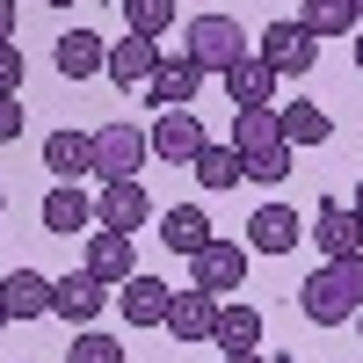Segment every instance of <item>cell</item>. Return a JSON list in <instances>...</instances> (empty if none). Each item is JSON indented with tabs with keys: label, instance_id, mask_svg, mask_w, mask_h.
<instances>
[{
	"label": "cell",
	"instance_id": "obj_1",
	"mask_svg": "<svg viewBox=\"0 0 363 363\" xmlns=\"http://www.w3.org/2000/svg\"><path fill=\"white\" fill-rule=\"evenodd\" d=\"M298 306H306L313 327H349L363 313V255L349 262H320L306 284H298Z\"/></svg>",
	"mask_w": 363,
	"mask_h": 363
},
{
	"label": "cell",
	"instance_id": "obj_2",
	"mask_svg": "<svg viewBox=\"0 0 363 363\" xmlns=\"http://www.w3.org/2000/svg\"><path fill=\"white\" fill-rule=\"evenodd\" d=\"M145 153H153V131H138V124H102L95 131V174L102 182H131L145 167Z\"/></svg>",
	"mask_w": 363,
	"mask_h": 363
},
{
	"label": "cell",
	"instance_id": "obj_3",
	"mask_svg": "<svg viewBox=\"0 0 363 363\" xmlns=\"http://www.w3.org/2000/svg\"><path fill=\"white\" fill-rule=\"evenodd\" d=\"M240 51H247V29H240L233 15H196L189 22V58H196L203 73H225Z\"/></svg>",
	"mask_w": 363,
	"mask_h": 363
},
{
	"label": "cell",
	"instance_id": "obj_4",
	"mask_svg": "<svg viewBox=\"0 0 363 363\" xmlns=\"http://www.w3.org/2000/svg\"><path fill=\"white\" fill-rule=\"evenodd\" d=\"M218 306H225V298L218 291H174V306H167V335L182 342V349H196V342H211V335H218Z\"/></svg>",
	"mask_w": 363,
	"mask_h": 363
},
{
	"label": "cell",
	"instance_id": "obj_5",
	"mask_svg": "<svg viewBox=\"0 0 363 363\" xmlns=\"http://www.w3.org/2000/svg\"><path fill=\"white\" fill-rule=\"evenodd\" d=\"M255 51H262V58H269L277 73H313V58H320V37H313V29L291 15V22H269Z\"/></svg>",
	"mask_w": 363,
	"mask_h": 363
},
{
	"label": "cell",
	"instance_id": "obj_6",
	"mask_svg": "<svg viewBox=\"0 0 363 363\" xmlns=\"http://www.w3.org/2000/svg\"><path fill=\"white\" fill-rule=\"evenodd\" d=\"M196 262V291H240V284H247V247H240V240H218V233H211V247H196L189 255Z\"/></svg>",
	"mask_w": 363,
	"mask_h": 363
},
{
	"label": "cell",
	"instance_id": "obj_7",
	"mask_svg": "<svg viewBox=\"0 0 363 363\" xmlns=\"http://www.w3.org/2000/svg\"><path fill=\"white\" fill-rule=\"evenodd\" d=\"M145 95H153V109H196V95H203V66H196L189 51H182V58H160L153 80H145Z\"/></svg>",
	"mask_w": 363,
	"mask_h": 363
},
{
	"label": "cell",
	"instance_id": "obj_8",
	"mask_svg": "<svg viewBox=\"0 0 363 363\" xmlns=\"http://www.w3.org/2000/svg\"><path fill=\"white\" fill-rule=\"evenodd\" d=\"M218 80H225V95H233V109H262L269 95H277V80H284V73L269 66L262 51H240V58H233V66H225Z\"/></svg>",
	"mask_w": 363,
	"mask_h": 363
},
{
	"label": "cell",
	"instance_id": "obj_9",
	"mask_svg": "<svg viewBox=\"0 0 363 363\" xmlns=\"http://www.w3.org/2000/svg\"><path fill=\"white\" fill-rule=\"evenodd\" d=\"M102 306H109V284L95 277V269H80V277H58V284H51V313L73 320V327L102 320Z\"/></svg>",
	"mask_w": 363,
	"mask_h": 363
},
{
	"label": "cell",
	"instance_id": "obj_10",
	"mask_svg": "<svg viewBox=\"0 0 363 363\" xmlns=\"http://www.w3.org/2000/svg\"><path fill=\"white\" fill-rule=\"evenodd\" d=\"M203 145H211V138H203V124H196V109H160V116H153V153H160V160L189 167Z\"/></svg>",
	"mask_w": 363,
	"mask_h": 363
},
{
	"label": "cell",
	"instance_id": "obj_11",
	"mask_svg": "<svg viewBox=\"0 0 363 363\" xmlns=\"http://www.w3.org/2000/svg\"><path fill=\"white\" fill-rule=\"evenodd\" d=\"M37 218H44V233L73 240V233H87V225H95V196H87L80 182H58V189L37 203Z\"/></svg>",
	"mask_w": 363,
	"mask_h": 363
},
{
	"label": "cell",
	"instance_id": "obj_12",
	"mask_svg": "<svg viewBox=\"0 0 363 363\" xmlns=\"http://www.w3.org/2000/svg\"><path fill=\"white\" fill-rule=\"evenodd\" d=\"M313 240H320L327 262H349V255H363V218L349 203H320L313 211Z\"/></svg>",
	"mask_w": 363,
	"mask_h": 363
},
{
	"label": "cell",
	"instance_id": "obj_13",
	"mask_svg": "<svg viewBox=\"0 0 363 363\" xmlns=\"http://www.w3.org/2000/svg\"><path fill=\"white\" fill-rule=\"evenodd\" d=\"M167 306H174V284H160V277L116 284V313H124L131 327H167Z\"/></svg>",
	"mask_w": 363,
	"mask_h": 363
},
{
	"label": "cell",
	"instance_id": "obj_14",
	"mask_svg": "<svg viewBox=\"0 0 363 363\" xmlns=\"http://www.w3.org/2000/svg\"><path fill=\"white\" fill-rule=\"evenodd\" d=\"M145 218H153V203H145L138 182H102V196H95V225H109V233H138Z\"/></svg>",
	"mask_w": 363,
	"mask_h": 363
},
{
	"label": "cell",
	"instance_id": "obj_15",
	"mask_svg": "<svg viewBox=\"0 0 363 363\" xmlns=\"http://www.w3.org/2000/svg\"><path fill=\"white\" fill-rule=\"evenodd\" d=\"M298 233H306V218H298L291 203H262L255 218H247V247H255V255H291Z\"/></svg>",
	"mask_w": 363,
	"mask_h": 363
},
{
	"label": "cell",
	"instance_id": "obj_16",
	"mask_svg": "<svg viewBox=\"0 0 363 363\" xmlns=\"http://www.w3.org/2000/svg\"><path fill=\"white\" fill-rule=\"evenodd\" d=\"M153 66H160V37H138V29H124V44H109V80L116 87H145L153 80Z\"/></svg>",
	"mask_w": 363,
	"mask_h": 363
},
{
	"label": "cell",
	"instance_id": "obj_17",
	"mask_svg": "<svg viewBox=\"0 0 363 363\" xmlns=\"http://www.w3.org/2000/svg\"><path fill=\"white\" fill-rule=\"evenodd\" d=\"M87 269H95L102 284H131L138 277V262H131V233H87Z\"/></svg>",
	"mask_w": 363,
	"mask_h": 363
},
{
	"label": "cell",
	"instance_id": "obj_18",
	"mask_svg": "<svg viewBox=\"0 0 363 363\" xmlns=\"http://www.w3.org/2000/svg\"><path fill=\"white\" fill-rule=\"evenodd\" d=\"M0 306H8V320H44L51 313V277L44 269H15L0 284Z\"/></svg>",
	"mask_w": 363,
	"mask_h": 363
},
{
	"label": "cell",
	"instance_id": "obj_19",
	"mask_svg": "<svg viewBox=\"0 0 363 363\" xmlns=\"http://www.w3.org/2000/svg\"><path fill=\"white\" fill-rule=\"evenodd\" d=\"M102 66H109V44L95 29H66V37H58V73L66 80H95Z\"/></svg>",
	"mask_w": 363,
	"mask_h": 363
},
{
	"label": "cell",
	"instance_id": "obj_20",
	"mask_svg": "<svg viewBox=\"0 0 363 363\" xmlns=\"http://www.w3.org/2000/svg\"><path fill=\"white\" fill-rule=\"evenodd\" d=\"M44 167H51L58 182L95 174V138H80V131H51V138H44Z\"/></svg>",
	"mask_w": 363,
	"mask_h": 363
},
{
	"label": "cell",
	"instance_id": "obj_21",
	"mask_svg": "<svg viewBox=\"0 0 363 363\" xmlns=\"http://www.w3.org/2000/svg\"><path fill=\"white\" fill-rule=\"evenodd\" d=\"M233 145H240V153L291 145V138H284V109H269V102H262V109H240V116H233Z\"/></svg>",
	"mask_w": 363,
	"mask_h": 363
},
{
	"label": "cell",
	"instance_id": "obj_22",
	"mask_svg": "<svg viewBox=\"0 0 363 363\" xmlns=\"http://www.w3.org/2000/svg\"><path fill=\"white\" fill-rule=\"evenodd\" d=\"M211 342H218V356L225 349H255L262 342V313L247 306V298H225V306H218V335H211Z\"/></svg>",
	"mask_w": 363,
	"mask_h": 363
},
{
	"label": "cell",
	"instance_id": "obj_23",
	"mask_svg": "<svg viewBox=\"0 0 363 363\" xmlns=\"http://www.w3.org/2000/svg\"><path fill=\"white\" fill-rule=\"evenodd\" d=\"M298 22H306L320 44H327V37H356V29H363L356 0H306V15H298Z\"/></svg>",
	"mask_w": 363,
	"mask_h": 363
},
{
	"label": "cell",
	"instance_id": "obj_24",
	"mask_svg": "<svg viewBox=\"0 0 363 363\" xmlns=\"http://www.w3.org/2000/svg\"><path fill=\"white\" fill-rule=\"evenodd\" d=\"M284 138L291 145H327V138H335V116L298 95V102H284Z\"/></svg>",
	"mask_w": 363,
	"mask_h": 363
},
{
	"label": "cell",
	"instance_id": "obj_25",
	"mask_svg": "<svg viewBox=\"0 0 363 363\" xmlns=\"http://www.w3.org/2000/svg\"><path fill=\"white\" fill-rule=\"evenodd\" d=\"M189 167H196L203 189H233V182H247V160H240V145H203Z\"/></svg>",
	"mask_w": 363,
	"mask_h": 363
},
{
	"label": "cell",
	"instance_id": "obj_26",
	"mask_svg": "<svg viewBox=\"0 0 363 363\" xmlns=\"http://www.w3.org/2000/svg\"><path fill=\"white\" fill-rule=\"evenodd\" d=\"M160 240H167L174 255H196V247H211V218H203L196 203H182V211H167V218H160Z\"/></svg>",
	"mask_w": 363,
	"mask_h": 363
},
{
	"label": "cell",
	"instance_id": "obj_27",
	"mask_svg": "<svg viewBox=\"0 0 363 363\" xmlns=\"http://www.w3.org/2000/svg\"><path fill=\"white\" fill-rule=\"evenodd\" d=\"M66 363H131V356H124V342H116V335H95V327H87V335H73Z\"/></svg>",
	"mask_w": 363,
	"mask_h": 363
},
{
	"label": "cell",
	"instance_id": "obj_28",
	"mask_svg": "<svg viewBox=\"0 0 363 363\" xmlns=\"http://www.w3.org/2000/svg\"><path fill=\"white\" fill-rule=\"evenodd\" d=\"M124 22L138 29V37H160V29L174 22V0H124Z\"/></svg>",
	"mask_w": 363,
	"mask_h": 363
},
{
	"label": "cell",
	"instance_id": "obj_29",
	"mask_svg": "<svg viewBox=\"0 0 363 363\" xmlns=\"http://www.w3.org/2000/svg\"><path fill=\"white\" fill-rule=\"evenodd\" d=\"M291 153H298V145H262V153H240V160H247V182H284V174H291Z\"/></svg>",
	"mask_w": 363,
	"mask_h": 363
},
{
	"label": "cell",
	"instance_id": "obj_30",
	"mask_svg": "<svg viewBox=\"0 0 363 363\" xmlns=\"http://www.w3.org/2000/svg\"><path fill=\"white\" fill-rule=\"evenodd\" d=\"M0 95H22V51H15V37L0 44Z\"/></svg>",
	"mask_w": 363,
	"mask_h": 363
},
{
	"label": "cell",
	"instance_id": "obj_31",
	"mask_svg": "<svg viewBox=\"0 0 363 363\" xmlns=\"http://www.w3.org/2000/svg\"><path fill=\"white\" fill-rule=\"evenodd\" d=\"M22 138V95H0V145Z\"/></svg>",
	"mask_w": 363,
	"mask_h": 363
},
{
	"label": "cell",
	"instance_id": "obj_32",
	"mask_svg": "<svg viewBox=\"0 0 363 363\" xmlns=\"http://www.w3.org/2000/svg\"><path fill=\"white\" fill-rule=\"evenodd\" d=\"M225 363H277V356H262V349H225Z\"/></svg>",
	"mask_w": 363,
	"mask_h": 363
},
{
	"label": "cell",
	"instance_id": "obj_33",
	"mask_svg": "<svg viewBox=\"0 0 363 363\" xmlns=\"http://www.w3.org/2000/svg\"><path fill=\"white\" fill-rule=\"evenodd\" d=\"M15 37V0H0V44Z\"/></svg>",
	"mask_w": 363,
	"mask_h": 363
},
{
	"label": "cell",
	"instance_id": "obj_34",
	"mask_svg": "<svg viewBox=\"0 0 363 363\" xmlns=\"http://www.w3.org/2000/svg\"><path fill=\"white\" fill-rule=\"evenodd\" d=\"M349 211H356V218H363V182H356V196H349Z\"/></svg>",
	"mask_w": 363,
	"mask_h": 363
},
{
	"label": "cell",
	"instance_id": "obj_35",
	"mask_svg": "<svg viewBox=\"0 0 363 363\" xmlns=\"http://www.w3.org/2000/svg\"><path fill=\"white\" fill-rule=\"evenodd\" d=\"M356 73H363V29H356Z\"/></svg>",
	"mask_w": 363,
	"mask_h": 363
},
{
	"label": "cell",
	"instance_id": "obj_36",
	"mask_svg": "<svg viewBox=\"0 0 363 363\" xmlns=\"http://www.w3.org/2000/svg\"><path fill=\"white\" fill-rule=\"evenodd\" d=\"M0 335H8V306H0Z\"/></svg>",
	"mask_w": 363,
	"mask_h": 363
},
{
	"label": "cell",
	"instance_id": "obj_37",
	"mask_svg": "<svg viewBox=\"0 0 363 363\" xmlns=\"http://www.w3.org/2000/svg\"><path fill=\"white\" fill-rule=\"evenodd\" d=\"M51 8H73V0H51Z\"/></svg>",
	"mask_w": 363,
	"mask_h": 363
},
{
	"label": "cell",
	"instance_id": "obj_38",
	"mask_svg": "<svg viewBox=\"0 0 363 363\" xmlns=\"http://www.w3.org/2000/svg\"><path fill=\"white\" fill-rule=\"evenodd\" d=\"M0 211H8V189H0Z\"/></svg>",
	"mask_w": 363,
	"mask_h": 363
},
{
	"label": "cell",
	"instance_id": "obj_39",
	"mask_svg": "<svg viewBox=\"0 0 363 363\" xmlns=\"http://www.w3.org/2000/svg\"><path fill=\"white\" fill-rule=\"evenodd\" d=\"M277 363H298V356H277Z\"/></svg>",
	"mask_w": 363,
	"mask_h": 363
},
{
	"label": "cell",
	"instance_id": "obj_40",
	"mask_svg": "<svg viewBox=\"0 0 363 363\" xmlns=\"http://www.w3.org/2000/svg\"><path fill=\"white\" fill-rule=\"evenodd\" d=\"M356 15H363V0H356Z\"/></svg>",
	"mask_w": 363,
	"mask_h": 363
},
{
	"label": "cell",
	"instance_id": "obj_41",
	"mask_svg": "<svg viewBox=\"0 0 363 363\" xmlns=\"http://www.w3.org/2000/svg\"><path fill=\"white\" fill-rule=\"evenodd\" d=\"M356 320H363V313H356Z\"/></svg>",
	"mask_w": 363,
	"mask_h": 363
}]
</instances>
